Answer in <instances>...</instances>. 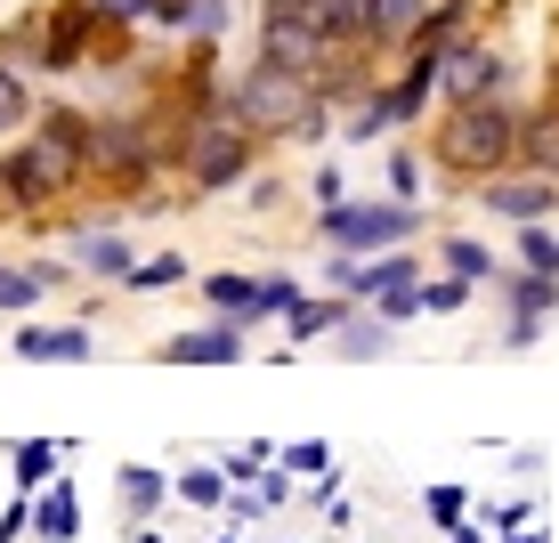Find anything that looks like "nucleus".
Segmentation results:
<instances>
[{"label": "nucleus", "mask_w": 559, "mask_h": 543, "mask_svg": "<svg viewBox=\"0 0 559 543\" xmlns=\"http://www.w3.org/2000/svg\"><path fill=\"white\" fill-rule=\"evenodd\" d=\"M260 170H267V146L236 122V114H219V106H211L203 122L179 139V154H170V179H179L187 211H195V203H219V196H243Z\"/></svg>", "instance_id": "7ed1b4c3"}, {"label": "nucleus", "mask_w": 559, "mask_h": 543, "mask_svg": "<svg viewBox=\"0 0 559 543\" xmlns=\"http://www.w3.org/2000/svg\"><path fill=\"white\" fill-rule=\"evenodd\" d=\"M146 357L154 365H243L252 357V333L227 324V317H203V324H187V333H163Z\"/></svg>", "instance_id": "1a4fd4ad"}, {"label": "nucleus", "mask_w": 559, "mask_h": 543, "mask_svg": "<svg viewBox=\"0 0 559 543\" xmlns=\"http://www.w3.org/2000/svg\"><path fill=\"white\" fill-rule=\"evenodd\" d=\"M421 16H430V0H381V57H406V42L421 33Z\"/></svg>", "instance_id": "393cba45"}, {"label": "nucleus", "mask_w": 559, "mask_h": 543, "mask_svg": "<svg viewBox=\"0 0 559 543\" xmlns=\"http://www.w3.org/2000/svg\"><path fill=\"white\" fill-rule=\"evenodd\" d=\"M9 357H25V365H90V357H98V324H90V317H66V324L16 317Z\"/></svg>", "instance_id": "6e6552de"}, {"label": "nucleus", "mask_w": 559, "mask_h": 543, "mask_svg": "<svg viewBox=\"0 0 559 543\" xmlns=\"http://www.w3.org/2000/svg\"><path fill=\"white\" fill-rule=\"evenodd\" d=\"M430 260H438V276H462V284H478V293L503 276V251L487 236H471V227H430Z\"/></svg>", "instance_id": "9d476101"}, {"label": "nucleus", "mask_w": 559, "mask_h": 543, "mask_svg": "<svg viewBox=\"0 0 559 543\" xmlns=\"http://www.w3.org/2000/svg\"><path fill=\"white\" fill-rule=\"evenodd\" d=\"M511 260L535 268V276H559V227L535 220V227H511Z\"/></svg>", "instance_id": "b1692460"}, {"label": "nucleus", "mask_w": 559, "mask_h": 543, "mask_svg": "<svg viewBox=\"0 0 559 543\" xmlns=\"http://www.w3.org/2000/svg\"><path fill=\"white\" fill-rule=\"evenodd\" d=\"M519 130H527V98H447L421 122V154L454 196H471L519 170Z\"/></svg>", "instance_id": "f03ea898"}, {"label": "nucleus", "mask_w": 559, "mask_h": 543, "mask_svg": "<svg viewBox=\"0 0 559 543\" xmlns=\"http://www.w3.org/2000/svg\"><path fill=\"white\" fill-rule=\"evenodd\" d=\"M219 519H227V528H260V519H267V503H260L252 487H236V495H227V511H219Z\"/></svg>", "instance_id": "473e14b6"}, {"label": "nucleus", "mask_w": 559, "mask_h": 543, "mask_svg": "<svg viewBox=\"0 0 559 543\" xmlns=\"http://www.w3.org/2000/svg\"><path fill=\"white\" fill-rule=\"evenodd\" d=\"M57 462H66V438H9V495H41L49 479H66Z\"/></svg>", "instance_id": "2eb2a0df"}, {"label": "nucleus", "mask_w": 559, "mask_h": 543, "mask_svg": "<svg viewBox=\"0 0 559 543\" xmlns=\"http://www.w3.org/2000/svg\"><path fill=\"white\" fill-rule=\"evenodd\" d=\"M381 139H397V122H390V90H365L357 106H341V146H381Z\"/></svg>", "instance_id": "4be33fe9"}, {"label": "nucleus", "mask_w": 559, "mask_h": 543, "mask_svg": "<svg viewBox=\"0 0 559 543\" xmlns=\"http://www.w3.org/2000/svg\"><path fill=\"white\" fill-rule=\"evenodd\" d=\"M495 341H503L511 357H527V349L544 341V324H535V317H503V333H495Z\"/></svg>", "instance_id": "72a5a7b5"}, {"label": "nucleus", "mask_w": 559, "mask_h": 543, "mask_svg": "<svg viewBox=\"0 0 559 543\" xmlns=\"http://www.w3.org/2000/svg\"><path fill=\"white\" fill-rule=\"evenodd\" d=\"M300 300H308V284L293 276V268H260V324H284Z\"/></svg>", "instance_id": "a878e982"}, {"label": "nucleus", "mask_w": 559, "mask_h": 543, "mask_svg": "<svg viewBox=\"0 0 559 543\" xmlns=\"http://www.w3.org/2000/svg\"><path fill=\"white\" fill-rule=\"evenodd\" d=\"M471 300H478V284H462V276H421V317H462Z\"/></svg>", "instance_id": "cd10ccee"}, {"label": "nucleus", "mask_w": 559, "mask_h": 543, "mask_svg": "<svg viewBox=\"0 0 559 543\" xmlns=\"http://www.w3.org/2000/svg\"><path fill=\"white\" fill-rule=\"evenodd\" d=\"M195 276H203V268L187 260L179 244H170V251H146V260L130 268L122 284H114V293H122V300H146V293H179V284H195Z\"/></svg>", "instance_id": "dca6fc26"}, {"label": "nucleus", "mask_w": 559, "mask_h": 543, "mask_svg": "<svg viewBox=\"0 0 559 543\" xmlns=\"http://www.w3.org/2000/svg\"><path fill=\"white\" fill-rule=\"evenodd\" d=\"M219 114H236L267 154H276V146H324V139H341V106L317 90V73L267 66V57H243V66L227 73Z\"/></svg>", "instance_id": "f257e3e1"}, {"label": "nucleus", "mask_w": 559, "mask_h": 543, "mask_svg": "<svg viewBox=\"0 0 559 543\" xmlns=\"http://www.w3.org/2000/svg\"><path fill=\"white\" fill-rule=\"evenodd\" d=\"M227 495H236L227 462H187V471H170V503H187V511H227Z\"/></svg>", "instance_id": "a211bd4d"}, {"label": "nucleus", "mask_w": 559, "mask_h": 543, "mask_svg": "<svg viewBox=\"0 0 559 543\" xmlns=\"http://www.w3.org/2000/svg\"><path fill=\"white\" fill-rule=\"evenodd\" d=\"M98 9H106V16H122V25H146L154 0H98Z\"/></svg>", "instance_id": "c9c22d12"}, {"label": "nucleus", "mask_w": 559, "mask_h": 543, "mask_svg": "<svg viewBox=\"0 0 559 543\" xmlns=\"http://www.w3.org/2000/svg\"><path fill=\"white\" fill-rule=\"evenodd\" d=\"M114 511H122V528H154V519L170 511V471L122 462V471H114Z\"/></svg>", "instance_id": "ddd939ff"}, {"label": "nucleus", "mask_w": 559, "mask_h": 543, "mask_svg": "<svg viewBox=\"0 0 559 543\" xmlns=\"http://www.w3.org/2000/svg\"><path fill=\"white\" fill-rule=\"evenodd\" d=\"M381 196H397V203H421V196H430V154L397 139L390 154H381Z\"/></svg>", "instance_id": "aec40b11"}, {"label": "nucleus", "mask_w": 559, "mask_h": 543, "mask_svg": "<svg viewBox=\"0 0 559 543\" xmlns=\"http://www.w3.org/2000/svg\"><path fill=\"white\" fill-rule=\"evenodd\" d=\"M57 244H66V260L82 268L90 284H122L130 268L146 260V251L122 236V220H66V236H57Z\"/></svg>", "instance_id": "423d86ee"}, {"label": "nucleus", "mask_w": 559, "mask_h": 543, "mask_svg": "<svg viewBox=\"0 0 559 543\" xmlns=\"http://www.w3.org/2000/svg\"><path fill=\"white\" fill-rule=\"evenodd\" d=\"M487 300L503 308V317H535V324H551V317H559V276H535V268L503 260V276L487 284Z\"/></svg>", "instance_id": "f8f14e48"}, {"label": "nucleus", "mask_w": 559, "mask_h": 543, "mask_svg": "<svg viewBox=\"0 0 559 543\" xmlns=\"http://www.w3.org/2000/svg\"><path fill=\"white\" fill-rule=\"evenodd\" d=\"M195 293H203L211 317H227V324H243V333H260V268H203Z\"/></svg>", "instance_id": "9b49d317"}, {"label": "nucleus", "mask_w": 559, "mask_h": 543, "mask_svg": "<svg viewBox=\"0 0 559 543\" xmlns=\"http://www.w3.org/2000/svg\"><path fill=\"white\" fill-rule=\"evenodd\" d=\"M284 203H293V179H276V170H260V179L243 187V211H260V220H267V211H284Z\"/></svg>", "instance_id": "7c9ffc66"}, {"label": "nucleus", "mask_w": 559, "mask_h": 543, "mask_svg": "<svg viewBox=\"0 0 559 543\" xmlns=\"http://www.w3.org/2000/svg\"><path fill=\"white\" fill-rule=\"evenodd\" d=\"M211 543H243V528H219V535H211Z\"/></svg>", "instance_id": "4c0bfd02"}, {"label": "nucleus", "mask_w": 559, "mask_h": 543, "mask_svg": "<svg viewBox=\"0 0 559 543\" xmlns=\"http://www.w3.org/2000/svg\"><path fill=\"white\" fill-rule=\"evenodd\" d=\"M284 471H293V479H333L341 471V455H333V438H293V446H284Z\"/></svg>", "instance_id": "bb28decb"}, {"label": "nucleus", "mask_w": 559, "mask_h": 543, "mask_svg": "<svg viewBox=\"0 0 559 543\" xmlns=\"http://www.w3.org/2000/svg\"><path fill=\"white\" fill-rule=\"evenodd\" d=\"M90 33H98V0H41V82L90 73Z\"/></svg>", "instance_id": "39448f33"}, {"label": "nucleus", "mask_w": 559, "mask_h": 543, "mask_svg": "<svg viewBox=\"0 0 559 543\" xmlns=\"http://www.w3.org/2000/svg\"><path fill=\"white\" fill-rule=\"evenodd\" d=\"M390 349H397V324H381L373 308H357L333 333V357H349V365H373V357H390Z\"/></svg>", "instance_id": "6ab92c4d"}, {"label": "nucleus", "mask_w": 559, "mask_h": 543, "mask_svg": "<svg viewBox=\"0 0 559 543\" xmlns=\"http://www.w3.org/2000/svg\"><path fill=\"white\" fill-rule=\"evenodd\" d=\"M122 535H130V543H170V535H154V528H122Z\"/></svg>", "instance_id": "e433bc0d"}, {"label": "nucleus", "mask_w": 559, "mask_h": 543, "mask_svg": "<svg viewBox=\"0 0 559 543\" xmlns=\"http://www.w3.org/2000/svg\"><path fill=\"white\" fill-rule=\"evenodd\" d=\"M349 196H357V187H349V170H341V163L308 170V203H317V211H333V203H349Z\"/></svg>", "instance_id": "c756f323"}, {"label": "nucleus", "mask_w": 559, "mask_h": 543, "mask_svg": "<svg viewBox=\"0 0 559 543\" xmlns=\"http://www.w3.org/2000/svg\"><path fill=\"white\" fill-rule=\"evenodd\" d=\"M421 227H430V211L397 203V196H349V203H333V211H308V236H317L324 251H357V260L421 244Z\"/></svg>", "instance_id": "20e7f679"}, {"label": "nucleus", "mask_w": 559, "mask_h": 543, "mask_svg": "<svg viewBox=\"0 0 559 543\" xmlns=\"http://www.w3.org/2000/svg\"><path fill=\"white\" fill-rule=\"evenodd\" d=\"M519 170H544L559 179V114L527 98V130H519Z\"/></svg>", "instance_id": "412c9836"}, {"label": "nucleus", "mask_w": 559, "mask_h": 543, "mask_svg": "<svg viewBox=\"0 0 559 543\" xmlns=\"http://www.w3.org/2000/svg\"><path fill=\"white\" fill-rule=\"evenodd\" d=\"M471 203L487 211V220H503V227H535V220H559V179H544V170H503V179L471 187Z\"/></svg>", "instance_id": "0eeeda50"}, {"label": "nucleus", "mask_w": 559, "mask_h": 543, "mask_svg": "<svg viewBox=\"0 0 559 543\" xmlns=\"http://www.w3.org/2000/svg\"><path fill=\"white\" fill-rule=\"evenodd\" d=\"M349 317H357V300H341V293H308L293 317H284V341H293V357H300L308 341H333Z\"/></svg>", "instance_id": "f3484780"}, {"label": "nucleus", "mask_w": 559, "mask_h": 543, "mask_svg": "<svg viewBox=\"0 0 559 543\" xmlns=\"http://www.w3.org/2000/svg\"><path fill=\"white\" fill-rule=\"evenodd\" d=\"M373 317H381V324H414V317H421V284H397V293H381Z\"/></svg>", "instance_id": "2f4dec72"}, {"label": "nucleus", "mask_w": 559, "mask_h": 543, "mask_svg": "<svg viewBox=\"0 0 559 543\" xmlns=\"http://www.w3.org/2000/svg\"><path fill=\"white\" fill-rule=\"evenodd\" d=\"M33 114H41V90H33V73L0 66V146H9V139H25V130H33Z\"/></svg>", "instance_id": "5701e85b"}, {"label": "nucleus", "mask_w": 559, "mask_h": 543, "mask_svg": "<svg viewBox=\"0 0 559 543\" xmlns=\"http://www.w3.org/2000/svg\"><path fill=\"white\" fill-rule=\"evenodd\" d=\"M33 543H82V487H73V471L33 495Z\"/></svg>", "instance_id": "4468645a"}, {"label": "nucleus", "mask_w": 559, "mask_h": 543, "mask_svg": "<svg viewBox=\"0 0 559 543\" xmlns=\"http://www.w3.org/2000/svg\"><path fill=\"white\" fill-rule=\"evenodd\" d=\"M535 106L559 114V25H551V66H544V90H535Z\"/></svg>", "instance_id": "f704fd0d"}, {"label": "nucleus", "mask_w": 559, "mask_h": 543, "mask_svg": "<svg viewBox=\"0 0 559 543\" xmlns=\"http://www.w3.org/2000/svg\"><path fill=\"white\" fill-rule=\"evenodd\" d=\"M421 511H430L438 535H447V528H462V519H471V487H454V479H447V487H421Z\"/></svg>", "instance_id": "c85d7f7f"}]
</instances>
